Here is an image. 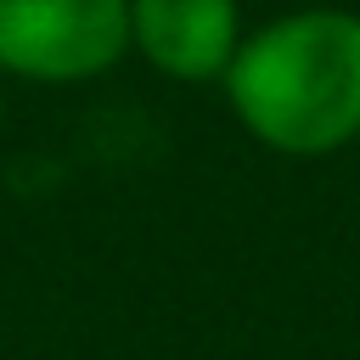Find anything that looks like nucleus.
<instances>
[{"label": "nucleus", "mask_w": 360, "mask_h": 360, "mask_svg": "<svg viewBox=\"0 0 360 360\" xmlns=\"http://www.w3.org/2000/svg\"><path fill=\"white\" fill-rule=\"evenodd\" d=\"M236 124L281 158H326L360 135V11L304 6L242 34L225 68Z\"/></svg>", "instance_id": "1"}, {"label": "nucleus", "mask_w": 360, "mask_h": 360, "mask_svg": "<svg viewBox=\"0 0 360 360\" xmlns=\"http://www.w3.org/2000/svg\"><path fill=\"white\" fill-rule=\"evenodd\" d=\"M129 51V0H0V73L79 84Z\"/></svg>", "instance_id": "2"}, {"label": "nucleus", "mask_w": 360, "mask_h": 360, "mask_svg": "<svg viewBox=\"0 0 360 360\" xmlns=\"http://www.w3.org/2000/svg\"><path fill=\"white\" fill-rule=\"evenodd\" d=\"M129 45L169 79H225L242 45L236 0H129Z\"/></svg>", "instance_id": "3"}, {"label": "nucleus", "mask_w": 360, "mask_h": 360, "mask_svg": "<svg viewBox=\"0 0 360 360\" xmlns=\"http://www.w3.org/2000/svg\"><path fill=\"white\" fill-rule=\"evenodd\" d=\"M0 118H6V96H0Z\"/></svg>", "instance_id": "4"}]
</instances>
